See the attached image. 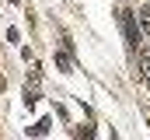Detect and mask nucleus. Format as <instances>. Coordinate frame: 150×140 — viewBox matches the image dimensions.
<instances>
[{"label": "nucleus", "mask_w": 150, "mask_h": 140, "mask_svg": "<svg viewBox=\"0 0 150 140\" xmlns=\"http://www.w3.org/2000/svg\"><path fill=\"white\" fill-rule=\"evenodd\" d=\"M115 14H119V28L126 35L129 49H140V18H136L133 11H115Z\"/></svg>", "instance_id": "f257e3e1"}, {"label": "nucleus", "mask_w": 150, "mask_h": 140, "mask_svg": "<svg viewBox=\"0 0 150 140\" xmlns=\"http://www.w3.org/2000/svg\"><path fill=\"white\" fill-rule=\"evenodd\" d=\"M140 74H143V81L150 84V49H140Z\"/></svg>", "instance_id": "f03ea898"}, {"label": "nucleus", "mask_w": 150, "mask_h": 140, "mask_svg": "<svg viewBox=\"0 0 150 140\" xmlns=\"http://www.w3.org/2000/svg\"><path fill=\"white\" fill-rule=\"evenodd\" d=\"M56 67L63 70V74H74V60H70L67 53H56Z\"/></svg>", "instance_id": "7ed1b4c3"}, {"label": "nucleus", "mask_w": 150, "mask_h": 140, "mask_svg": "<svg viewBox=\"0 0 150 140\" xmlns=\"http://www.w3.org/2000/svg\"><path fill=\"white\" fill-rule=\"evenodd\" d=\"M49 126H52L49 119H38L35 126H28V133H32V137H45V133H49Z\"/></svg>", "instance_id": "20e7f679"}, {"label": "nucleus", "mask_w": 150, "mask_h": 140, "mask_svg": "<svg viewBox=\"0 0 150 140\" xmlns=\"http://www.w3.org/2000/svg\"><path fill=\"white\" fill-rule=\"evenodd\" d=\"M136 18H140V28L150 35V4H147V7H140V14H136Z\"/></svg>", "instance_id": "39448f33"}, {"label": "nucleus", "mask_w": 150, "mask_h": 140, "mask_svg": "<svg viewBox=\"0 0 150 140\" xmlns=\"http://www.w3.org/2000/svg\"><path fill=\"white\" fill-rule=\"evenodd\" d=\"M35 102H38V91H35V88H28V84H25V105L32 109Z\"/></svg>", "instance_id": "423d86ee"}]
</instances>
